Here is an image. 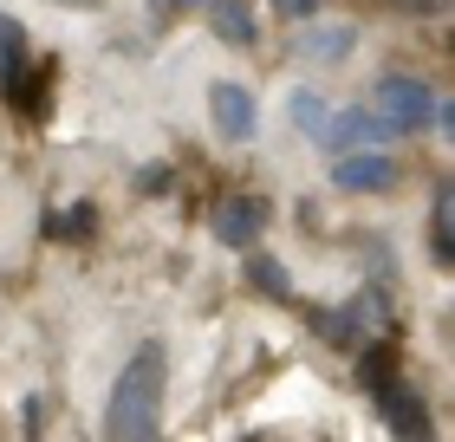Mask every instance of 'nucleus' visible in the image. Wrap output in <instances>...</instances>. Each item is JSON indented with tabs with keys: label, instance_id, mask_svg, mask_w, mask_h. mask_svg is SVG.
<instances>
[{
	"label": "nucleus",
	"instance_id": "nucleus-1",
	"mask_svg": "<svg viewBox=\"0 0 455 442\" xmlns=\"http://www.w3.org/2000/svg\"><path fill=\"white\" fill-rule=\"evenodd\" d=\"M163 384H170V358H163V345L131 351V365L117 371L111 410H105V436H117V442H150L156 423H163Z\"/></svg>",
	"mask_w": 455,
	"mask_h": 442
},
{
	"label": "nucleus",
	"instance_id": "nucleus-2",
	"mask_svg": "<svg viewBox=\"0 0 455 442\" xmlns=\"http://www.w3.org/2000/svg\"><path fill=\"white\" fill-rule=\"evenodd\" d=\"M371 111H378L390 131H429V117H436V92H429L423 78H410V72H384L378 92H371Z\"/></svg>",
	"mask_w": 455,
	"mask_h": 442
},
{
	"label": "nucleus",
	"instance_id": "nucleus-17",
	"mask_svg": "<svg viewBox=\"0 0 455 442\" xmlns=\"http://www.w3.org/2000/svg\"><path fill=\"white\" fill-rule=\"evenodd\" d=\"M20 416H27L20 430H27V436H39V397H27V404H20Z\"/></svg>",
	"mask_w": 455,
	"mask_h": 442
},
{
	"label": "nucleus",
	"instance_id": "nucleus-18",
	"mask_svg": "<svg viewBox=\"0 0 455 442\" xmlns=\"http://www.w3.org/2000/svg\"><path fill=\"white\" fill-rule=\"evenodd\" d=\"M170 7H202V0H170Z\"/></svg>",
	"mask_w": 455,
	"mask_h": 442
},
{
	"label": "nucleus",
	"instance_id": "nucleus-11",
	"mask_svg": "<svg viewBox=\"0 0 455 442\" xmlns=\"http://www.w3.org/2000/svg\"><path fill=\"white\" fill-rule=\"evenodd\" d=\"M92 228H98V208H92V202H78V208H66L59 221H46V235H52V241H85Z\"/></svg>",
	"mask_w": 455,
	"mask_h": 442
},
{
	"label": "nucleus",
	"instance_id": "nucleus-4",
	"mask_svg": "<svg viewBox=\"0 0 455 442\" xmlns=\"http://www.w3.org/2000/svg\"><path fill=\"white\" fill-rule=\"evenodd\" d=\"M397 163H390L384 150H371V143H364V150H345L339 163H332V182L339 189H351V196H384V189H397Z\"/></svg>",
	"mask_w": 455,
	"mask_h": 442
},
{
	"label": "nucleus",
	"instance_id": "nucleus-13",
	"mask_svg": "<svg viewBox=\"0 0 455 442\" xmlns=\"http://www.w3.org/2000/svg\"><path fill=\"white\" fill-rule=\"evenodd\" d=\"M325 117H332V111H325V98H319V92H293V131L319 137V131H325Z\"/></svg>",
	"mask_w": 455,
	"mask_h": 442
},
{
	"label": "nucleus",
	"instance_id": "nucleus-5",
	"mask_svg": "<svg viewBox=\"0 0 455 442\" xmlns=\"http://www.w3.org/2000/svg\"><path fill=\"white\" fill-rule=\"evenodd\" d=\"M209 111H215V131H221L228 143H247V137H254V124H260L254 92L235 85V78H221V85L209 92Z\"/></svg>",
	"mask_w": 455,
	"mask_h": 442
},
{
	"label": "nucleus",
	"instance_id": "nucleus-16",
	"mask_svg": "<svg viewBox=\"0 0 455 442\" xmlns=\"http://www.w3.org/2000/svg\"><path fill=\"white\" fill-rule=\"evenodd\" d=\"M403 13H449V0H397Z\"/></svg>",
	"mask_w": 455,
	"mask_h": 442
},
{
	"label": "nucleus",
	"instance_id": "nucleus-8",
	"mask_svg": "<svg viewBox=\"0 0 455 442\" xmlns=\"http://www.w3.org/2000/svg\"><path fill=\"white\" fill-rule=\"evenodd\" d=\"M209 27L228 39V46H254V39H260L254 7H247V0H209Z\"/></svg>",
	"mask_w": 455,
	"mask_h": 442
},
{
	"label": "nucleus",
	"instance_id": "nucleus-3",
	"mask_svg": "<svg viewBox=\"0 0 455 442\" xmlns=\"http://www.w3.org/2000/svg\"><path fill=\"white\" fill-rule=\"evenodd\" d=\"M364 384H371V397H378V410H384V423L397 430V436H429V416H423V404L410 397L397 377H390V365L384 358H371L364 365Z\"/></svg>",
	"mask_w": 455,
	"mask_h": 442
},
{
	"label": "nucleus",
	"instance_id": "nucleus-14",
	"mask_svg": "<svg viewBox=\"0 0 455 442\" xmlns=\"http://www.w3.org/2000/svg\"><path fill=\"white\" fill-rule=\"evenodd\" d=\"M345 46H351V33L332 27V33H313V39H306V59H339Z\"/></svg>",
	"mask_w": 455,
	"mask_h": 442
},
{
	"label": "nucleus",
	"instance_id": "nucleus-6",
	"mask_svg": "<svg viewBox=\"0 0 455 442\" xmlns=\"http://www.w3.org/2000/svg\"><path fill=\"white\" fill-rule=\"evenodd\" d=\"M260 228H267V208L254 196H228L215 208V241H228V247H254Z\"/></svg>",
	"mask_w": 455,
	"mask_h": 442
},
{
	"label": "nucleus",
	"instance_id": "nucleus-9",
	"mask_svg": "<svg viewBox=\"0 0 455 442\" xmlns=\"http://www.w3.org/2000/svg\"><path fill=\"white\" fill-rule=\"evenodd\" d=\"M33 66V46H27V33H20V20H7L0 13V92L13 85L20 72Z\"/></svg>",
	"mask_w": 455,
	"mask_h": 442
},
{
	"label": "nucleus",
	"instance_id": "nucleus-15",
	"mask_svg": "<svg viewBox=\"0 0 455 442\" xmlns=\"http://www.w3.org/2000/svg\"><path fill=\"white\" fill-rule=\"evenodd\" d=\"M274 7H280V13H293V20H313L319 0H274Z\"/></svg>",
	"mask_w": 455,
	"mask_h": 442
},
{
	"label": "nucleus",
	"instance_id": "nucleus-10",
	"mask_svg": "<svg viewBox=\"0 0 455 442\" xmlns=\"http://www.w3.org/2000/svg\"><path fill=\"white\" fill-rule=\"evenodd\" d=\"M247 286H260L267 300H286V267L274 254H247Z\"/></svg>",
	"mask_w": 455,
	"mask_h": 442
},
{
	"label": "nucleus",
	"instance_id": "nucleus-12",
	"mask_svg": "<svg viewBox=\"0 0 455 442\" xmlns=\"http://www.w3.org/2000/svg\"><path fill=\"white\" fill-rule=\"evenodd\" d=\"M429 241H436V267H455V221H449V189H436V221H429Z\"/></svg>",
	"mask_w": 455,
	"mask_h": 442
},
{
	"label": "nucleus",
	"instance_id": "nucleus-7",
	"mask_svg": "<svg viewBox=\"0 0 455 442\" xmlns=\"http://www.w3.org/2000/svg\"><path fill=\"white\" fill-rule=\"evenodd\" d=\"M332 150H364V143H384L390 137V124L378 111H339V117H325V131H319Z\"/></svg>",
	"mask_w": 455,
	"mask_h": 442
}]
</instances>
